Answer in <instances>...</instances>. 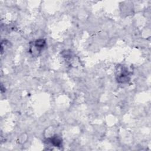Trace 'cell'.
Returning a JSON list of instances; mask_svg holds the SVG:
<instances>
[{
  "mask_svg": "<svg viewBox=\"0 0 151 151\" xmlns=\"http://www.w3.org/2000/svg\"><path fill=\"white\" fill-rule=\"evenodd\" d=\"M129 72L128 71L123 67L121 68V72H119L117 76L118 82L119 83H125L129 80L128 78Z\"/></svg>",
  "mask_w": 151,
  "mask_h": 151,
  "instance_id": "1",
  "label": "cell"
},
{
  "mask_svg": "<svg viewBox=\"0 0 151 151\" xmlns=\"http://www.w3.org/2000/svg\"><path fill=\"white\" fill-rule=\"evenodd\" d=\"M48 140L50 143L56 147H60L62 145V139L57 135L53 136V137L49 138Z\"/></svg>",
  "mask_w": 151,
  "mask_h": 151,
  "instance_id": "2",
  "label": "cell"
},
{
  "mask_svg": "<svg viewBox=\"0 0 151 151\" xmlns=\"http://www.w3.org/2000/svg\"><path fill=\"white\" fill-rule=\"evenodd\" d=\"M45 44V41L43 39H39L36 40L34 43V47L37 50V52H40L43 48Z\"/></svg>",
  "mask_w": 151,
  "mask_h": 151,
  "instance_id": "3",
  "label": "cell"
}]
</instances>
